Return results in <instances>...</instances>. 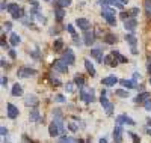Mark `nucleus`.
I'll return each mask as SVG.
<instances>
[{
  "label": "nucleus",
  "mask_w": 151,
  "mask_h": 143,
  "mask_svg": "<svg viewBox=\"0 0 151 143\" xmlns=\"http://www.w3.org/2000/svg\"><path fill=\"white\" fill-rule=\"evenodd\" d=\"M101 15H103V18L107 21V24H110V26H115V24H116V12H115V9L110 8L109 5H107V6H103Z\"/></svg>",
  "instance_id": "obj_1"
},
{
  "label": "nucleus",
  "mask_w": 151,
  "mask_h": 143,
  "mask_svg": "<svg viewBox=\"0 0 151 143\" xmlns=\"http://www.w3.org/2000/svg\"><path fill=\"white\" fill-rule=\"evenodd\" d=\"M52 68H53L55 71H58V72H67V71H68V63H67L64 59H58V60L53 62Z\"/></svg>",
  "instance_id": "obj_2"
},
{
  "label": "nucleus",
  "mask_w": 151,
  "mask_h": 143,
  "mask_svg": "<svg viewBox=\"0 0 151 143\" xmlns=\"http://www.w3.org/2000/svg\"><path fill=\"white\" fill-rule=\"evenodd\" d=\"M80 98L86 102V104H89L91 101H94V89L91 90H80Z\"/></svg>",
  "instance_id": "obj_3"
},
{
  "label": "nucleus",
  "mask_w": 151,
  "mask_h": 143,
  "mask_svg": "<svg viewBox=\"0 0 151 143\" xmlns=\"http://www.w3.org/2000/svg\"><path fill=\"white\" fill-rule=\"evenodd\" d=\"M100 102H101V106H103V109L106 110V113H107V114H112V112H113V104H112L106 97L100 98Z\"/></svg>",
  "instance_id": "obj_4"
},
{
  "label": "nucleus",
  "mask_w": 151,
  "mask_h": 143,
  "mask_svg": "<svg viewBox=\"0 0 151 143\" xmlns=\"http://www.w3.org/2000/svg\"><path fill=\"white\" fill-rule=\"evenodd\" d=\"M6 110H8V118L9 119H15L17 116H18V109L14 106V104H11V102H8V106H6Z\"/></svg>",
  "instance_id": "obj_5"
},
{
  "label": "nucleus",
  "mask_w": 151,
  "mask_h": 143,
  "mask_svg": "<svg viewBox=\"0 0 151 143\" xmlns=\"http://www.w3.org/2000/svg\"><path fill=\"white\" fill-rule=\"evenodd\" d=\"M122 133L124 129L121 128V125H116L115 129H113V140H115V143H122Z\"/></svg>",
  "instance_id": "obj_6"
},
{
  "label": "nucleus",
  "mask_w": 151,
  "mask_h": 143,
  "mask_svg": "<svg viewBox=\"0 0 151 143\" xmlns=\"http://www.w3.org/2000/svg\"><path fill=\"white\" fill-rule=\"evenodd\" d=\"M76 23H77V26L82 30H85V32H88L91 29V23H89V20H86V18H77Z\"/></svg>",
  "instance_id": "obj_7"
},
{
  "label": "nucleus",
  "mask_w": 151,
  "mask_h": 143,
  "mask_svg": "<svg viewBox=\"0 0 151 143\" xmlns=\"http://www.w3.org/2000/svg\"><path fill=\"white\" fill-rule=\"evenodd\" d=\"M24 104H26V106H32V107H36L38 106V98H36V95H26L24 97Z\"/></svg>",
  "instance_id": "obj_8"
},
{
  "label": "nucleus",
  "mask_w": 151,
  "mask_h": 143,
  "mask_svg": "<svg viewBox=\"0 0 151 143\" xmlns=\"http://www.w3.org/2000/svg\"><path fill=\"white\" fill-rule=\"evenodd\" d=\"M94 41H95V32H92V30H88V32H85V45H92L94 44Z\"/></svg>",
  "instance_id": "obj_9"
},
{
  "label": "nucleus",
  "mask_w": 151,
  "mask_h": 143,
  "mask_svg": "<svg viewBox=\"0 0 151 143\" xmlns=\"http://www.w3.org/2000/svg\"><path fill=\"white\" fill-rule=\"evenodd\" d=\"M121 124H127V125H134V121L132 118H129V116L125 114H119L116 118V125H121Z\"/></svg>",
  "instance_id": "obj_10"
},
{
  "label": "nucleus",
  "mask_w": 151,
  "mask_h": 143,
  "mask_svg": "<svg viewBox=\"0 0 151 143\" xmlns=\"http://www.w3.org/2000/svg\"><path fill=\"white\" fill-rule=\"evenodd\" d=\"M64 59L68 65H73L74 63V60H76V57H74V53H73V50H70V48H67L65 51H64Z\"/></svg>",
  "instance_id": "obj_11"
},
{
  "label": "nucleus",
  "mask_w": 151,
  "mask_h": 143,
  "mask_svg": "<svg viewBox=\"0 0 151 143\" xmlns=\"http://www.w3.org/2000/svg\"><path fill=\"white\" fill-rule=\"evenodd\" d=\"M136 26H137L136 18H129V20L124 21V27H125V30H129V32H133L136 29Z\"/></svg>",
  "instance_id": "obj_12"
},
{
  "label": "nucleus",
  "mask_w": 151,
  "mask_h": 143,
  "mask_svg": "<svg viewBox=\"0 0 151 143\" xmlns=\"http://www.w3.org/2000/svg\"><path fill=\"white\" fill-rule=\"evenodd\" d=\"M118 82H119V79H118V77H115V75H109V77H106V79L101 80V83L104 86H115Z\"/></svg>",
  "instance_id": "obj_13"
},
{
  "label": "nucleus",
  "mask_w": 151,
  "mask_h": 143,
  "mask_svg": "<svg viewBox=\"0 0 151 143\" xmlns=\"http://www.w3.org/2000/svg\"><path fill=\"white\" fill-rule=\"evenodd\" d=\"M151 98V94L150 92H142L136 97V102H139V104H147Z\"/></svg>",
  "instance_id": "obj_14"
},
{
  "label": "nucleus",
  "mask_w": 151,
  "mask_h": 143,
  "mask_svg": "<svg viewBox=\"0 0 151 143\" xmlns=\"http://www.w3.org/2000/svg\"><path fill=\"white\" fill-rule=\"evenodd\" d=\"M59 133H60V129H59V127L55 124V122H52L48 125V134L52 136V137H56V136H59Z\"/></svg>",
  "instance_id": "obj_15"
},
{
  "label": "nucleus",
  "mask_w": 151,
  "mask_h": 143,
  "mask_svg": "<svg viewBox=\"0 0 151 143\" xmlns=\"http://www.w3.org/2000/svg\"><path fill=\"white\" fill-rule=\"evenodd\" d=\"M91 56L92 57H95L97 59V62H100V63H103L104 60H103V53H101V50L100 48H94V50H91Z\"/></svg>",
  "instance_id": "obj_16"
},
{
  "label": "nucleus",
  "mask_w": 151,
  "mask_h": 143,
  "mask_svg": "<svg viewBox=\"0 0 151 143\" xmlns=\"http://www.w3.org/2000/svg\"><path fill=\"white\" fill-rule=\"evenodd\" d=\"M29 119L32 121V122H36V121H40L41 118H40V112H38V106L36 107H33L32 110H30V116H29Z\"/></svg>",
  "instance_id": "obj_17"
},
{
  "label": "nucleus",
  "mask_w": 151,
  "mask_h": 143,
  "mask_svg": "<svg viewBox=\"0 0 151 143\" xmlns=\"http://www.w3.org/2000/svg\"><path fill=\"white\" fill-rule=\"evenodd\" d=\"M55 15H56V20H58V21H62V20H64V17H65L64 8H60V6L55 8Z\"/></svg>",
  "instance_id": "obj_18"
},
{
  "label": "nucleus",
  "mask_w": 151,
  "mask_h": 143,
  "mask_svg": "<svg viewBox=\"0 0 151 143\" xmlns=\"http://www.w3.org/2000/svg\"><path fill=\"white\" fill-rule=\"evenodd\" d=\"M12 97H20V95H23V87L18 84V83H15L14 86H12Z\"/></svg>",
  "instance_id": "obj_19"
},
{
  "label": "nucleus",
  "mask_w": 151,
  "mask_h": 143,
  "mask_svg": "<svg viewBox=\"0 0 151 143\" xmlns=\"http://www.w3.org/2000/svg\"><path fill=\"white\" fill-rule=\"evenodd\" d=\"M35 74H36V71L29 69V68H21V69L18 71V75H20V77H27V75H35Z\"/></svg>",
  "instance_id": "obj_20"
},
{
  "label": "nucleus",
  "mask_w": 151,
  "mask_h": 143,
  "mask_svg": "<svg viewBox=\"0 0 151 143\" xmlns=\"http://www.w3.org/2000/svg\"><path fill=\"white\" fill-rule=\"evenodd\" d=\"M9 42H11V45L17 47V45L20 44V36H18L17 33H14V32H12V33H11V36H9Z\"/></svg>",
  "instance_id": "obj_21"
},
{
  "label": "nucleus",
  "mask_w": 151,
  "mask_h": 143,
  "mask_svg": "<svg viewBox=\"0 0 151 143\" xmlns=\"http://www.w3.org/2000/svg\"><path fill=\"white\" fill-rule=\"evenodd\" d=\"M119 83L124 86V87H127V89H134L136 87V83L133 80H127V79H124V80H119Z\"/></svg>",
  "instance_id": "obj_22"
},
{
  "label": "nucleus",
  "mask_w": 151,
  "mask_h": 143,
  "mask_svg": "<svg viewBox=\"0 0 151 143\" xmlns=\"http://www.w3.org/2000/svg\"><path fill=\"white\" fill-rule=\"evenodd\" d=\"M12 18H14V20H23L24 18V9L23 8H18L14 14H12Z\"/></svg>",
  "instance_id": "obj_23"
},
{
  "label": "nucleus",
  "mask_w": 151,
  "mask_h": 143,
  "mask_svg": "<svg viewBox=\"0 0 151 143\" xmlns=\"http://www.w3.org/2000/svg\"><path fill=\"white\" fill-rule=\"evenodd\" d=\"M104 42H106V44H115V42H116V36L113 35V33L104 35Z\"/></svg>",
  "instance_id": "obj_24"
},
{
  "label": "nucleus",
  "mask_w": 151,
  "mask_h": 143,
  "mask_svg": "<svg viewBox=\"0 0 151 143\" xmlns=\"http://www.w3.org/2000/svg\"><path fill=\"white\" fill-rule=\"evenodd\" d=\"M85 68L88 69V72H89V74H91L92 77L95 75V68H94V65H92V63H91L89 60H88V59L85 60Z\"/></svg>",
  "instance_id": "obj_25"
},
{
  "label": "nucleus",
  "mask_w": 151,
  "mask_h": 143,
  "mask_svg": "<svg viewBox=\"0 0 151 143\" xmlns=\"http://www.w3.org/2000/svg\"><path fill=\"white\" fill-rule=\"evenodd\" d=\"M125 41L130 44L132 48H134V45H136V42H137V41H136V38H134L132 33H130V35H125Z\"/></svg>",
  "instance_id": "obj_26"
},
{
  "label": "nucleus",
  "mask_w": 151,
  "mask_h": 143,
  "mask_svg": "<svg viewBox=\"0 0 151 143\" xmlns=\"http://www.w3.org/2000/svg\"><path fill=\"white\" fill-rule=\"evenodd\" d=\"M74 83L77 84V86H83V84H85V79H83V75L76 74V75H74Z\"/></svg>",
  "instance_id": "obj_27"
},
{
  "label": "nucleus",
  "mask_w": 151,
  "mask_h": 143,
  "mask_svg": "<svg viewBox=\"0 0 151 143\" xmlns=\"http://www.w3.org/2000/svg\"><path fill=\"white\" fill-rule=\"evenodd\" d=\"M115 95H118V97H121V98H129V97H130V94L125 92L124 89H116V90H115Z\"/></svg>",
  "instance_id": "obj_28"
},
{
  "label": "nucleus",
  "mask_w": 151,
  "mask_h": 143,
  "mask_svg": "<svg viewBox=\"0 0 151 143\" xmlns=\"http://www.w3.org/2000/svg\"><path fill=\"white\" fill-rule=\"evenodd\" d=\"M53 48H55V51H60L62 48H64V41H62V39H58V41L55 42Z\"/></svg>",
  "instance_id": "obj_29"
},
{
  "label": "nucleus",
  "mask_w": 151,
  "mask_h": 143,
  "mask_svg": "<svg viewBox=\"0 0 151 143\" xmlns=\"http://www.w3.org/2000/svg\"><path fill=\"white\" fill-rule=\"evenodd\" d=\"M109 5L115 6V8H119V9H124V3L118 2V0H109Z\"/></svg>",
  "instance_id": "obj_30"
},
{
  "label": "nucleus",
  "mask_w": 151,
  "mask_h": 143,
  "mask_svg": "<svg viewBox=\"0 0 151 143\" xmlns=\"http://www.w3.org/2000/svg\"><path fill=\"white\" fill-rule=\"evenodd\" d=\"M56 3H58V6H60V8H67V6H70L71 0H56Z\"/></svg>",
  "instance_id": "obj_31"
},
{
  "label": "nucleus",
  "mask_w": 151,
  "mask_h": 143,
  "mask_svg": "<svg viewBox=\"0 0 151 143\" xmlns=\"http://www.w3.org/2000/svg\"><path fill=\"white\" fill-rule=\"evenodd\" d=\"M59 143H77V140L73 139V137H62L59 140Z\"/></svg>",
  "instance_id": "obj_32"
},
{
  "label": "nucleus",
  "mask_w": 151,
  "mask_h": 143,
  "mask_svg": "<svg viewBox=\"0 0 151 143\" xmlns=\"http://www.w3.org/2000/svg\"><path fill=\"white\" fill-rule=\"evenodd\" d=\"M18 8H20V6H18L17 3H11V5L8 6V12H11V14H14V12H15Z\"/></svg>",
  "instance_id": "obj_33"
},
{
  "label": "nucleus",
  "mask_w": 151,
  "mask_h": 143,
  "mask_svg": "<svg viewBox=\"0 0 151 143\" xmlns=\"http://www.w3.org/2000/svg\"><path fill=\"white\" fill-rule=\"evenodd\" d=\"M68 129H70V131H73V133H76V131H77V125H76L74 122H70L68 124Z\"/></svg>",
  "instance_id": "obj_34"
},
{
  "label": "nucleus",
  "mask_w": 151,
  "mask_h": 143,
  "mask_svg": "<svg viewBox=\"0 0 151 143\" xmlns=\"http://www.w3.org/2000/svg\"><path fill=\"white\" fill-rule=\"evenodd\" d=\"M55 101H58V102H65L67 98H65L64 95H56V97H55Z\"/></svg>",
  "instance_id": "obj_35"
},
{
  "label": "nucleus",
  "mask_w": 151,
  "mask_h": 143,
  "mask_svg": "<svg viewBox=\"0 0 151 143\" xmlns=\"http://www.w3.org/2000/svg\"><path fill=\"white\" fill-rule=\"evenodd\" d=\"M145 9H147V14H148V15H151V3H150V2H147V0H145Z\"/></svg>",
  "instance_id": "obj_36"
},
{
  "label": "nucleus",
  "mask_w": 151,
  "mask_h": 143,
  "mask_svg": "<svg viewBox=\"0 0 151 143\" xmlns=\"http://www.w3.org/2000/svg\"><path fill=\"white\" fill-rule=\"evenodd\" d=\"M137 12H139V8H133V9L130 11V15H132V17L134 18V17L137 15Z\"/></svg>",
  "instance_id": "obj_37"
},
{
  "label": "nucleus",
  "mask_w": 151,
  "mask_h": 143,
  "mask_svg": "<svg viewBox=\"0 0 151 143\" xmlns=\"http://www.w3.org/2000/svg\"><path fill=\"white\" fill-rule=\"evenodd\" d=\"M0 134H2V137L5 139V136L8 134V129H6V127H2V128H0Z\"/></svg>",
  "instance_id": "obj_38"
},
{
  "label": "nucleus",
  "mask_w": 151,
  "mask_h": 143,
  "mask_svg": "<svg viewBox=\"0 0 151 143\" xmlns=\"http://www.w3.org/2000/svg\"><path fill=\"white\" fill-rule=\"evenodd\" d=\"M73 39H74L76 45H82V44H80V38H79L77 35H73Z\"/></svg>",
  "instance_id": "obj_39"
},
{
  "label": "nucleus",
  "mask_w": 151,
  "mask_h": 143,
  "mask_svg": "<svg viewBox=\"0 0 151 143\" xmlns=\"http://www.w3.org/2000/svg\"><path fill=\"white\" fill-rule=\"evenodd\" d=\"M116 59H118V62H121V63H125V62H127V57H124L122 54H119Z\"/></svg>",
  "instance_id": "obj_40"
},
{
  "label": "nucleus",
  "mask_w": 151,
  "mask_h": 143,
  "mask_svg": "<svg viewBox=\"0 0 151 143\" xmlns=\"http://www.w3.org/2000/svg\"><path fill=\"white\" fill-rule=\"evenodd\" d=\"M67 30H68L71 35H76V32H74V27H73L71 24H68V26H67Z\"/></svg>",
  "instance_id": "obj_41"
},
{
  "label": "nucleus",
  "mask_w": 151,
  "mask_h": 143,
  "mask_svg": "<svg viewBox=\"0 0 151 143\" xmlns=\"http://www.w3.org/2000/svg\"><path fill=\"white\" fill-rule=\"evenodd\" d=\"M130 137L133 139V142H134V143H139V137H137L136 134H133V133H130Z\"/></svg>",
  "instance_id": "obj_42"
},
{
  "label": "nucleus",
  "mask_w": 151,
  "mask_h": 143,
  "mask_svg": "<svg viewBox=\"0 0 151 143\" xmlns=\"http://www.w3.org/2000/svg\"><path fill=\"white\" fill-rule=\"evenodd\" d=\"M73 89H74V83H67V90L68 92H73Z\"/></svg>",
  "instance_id": "obj_43"
},
{
  "label": "nucleus",
  "mask_w": 151,
  "mask_h": 143,
  "mask_svg": "<svg viewBox=\"0 0 151 143\" xmlns=\"http://www.w3.org/2000/svg\"><path fill=\"white\" fill-rule=\"evenodd\" d=\"M52 80V84H55V86H60V82L58 80V79H50Z\"/></svg>",
  "instance_id": "obj_44"
},
{
  "label": "nucleus",
  "mask_w": 151,
  "mask_h": 143,
  "mask_svg": "<svg viewBox=\"0 0 151 143\" xmlns=\"http://www.w3.org/2000/svg\"><path fill=\"white\" fill-rule=\"evenodd\" d=\"M2 86H3V87L8 86V79H6V77H2Z\"/></svg>",
  "instance_id": "obj_45"
},
{
  "label": "nucleus",
  "mask_w": 151,
  "mask_h": 143,
  "mask_svg": "<svg viewBox=\"0 0 151 143\" xmlns=\"http://www.w3.org/2000/svg\"><path fill=\"white\" fill-rule=\"evenodd\" d=\"M145 110H148V112L151 110V101H148V102L145 104Z\"/></svg>",
  "instance_id": "obj_46"
},
{
  "label": "nucleus",
  "mask_w": 151,
  "mask_h": 143,
  "mask_svg": "<svg viewBox=\"0 0 151 143\" xmlns=\"http://www.w3.org/2000/svg\"><path fill=\"white\" fill-rule=\"evenodd\" d=\"M8 6H9V5H6V2H2V8H0V9L5 11V9H8Z\"/></svg>",
  "instance_id": "obj_47"
},
{
  "label": "nucleus",
  "mask_w": 151,
  "mask_h": 143,
  "mask_svg": "<svg viewBox=\"0 0 151 143\" xmlns=\"http://www.w3.org/2000/svg\"><path fill=\"white\" fill-rule=\"evenodd\" d=\"M9 56H11V57H17V54H15L14 50H9Z\"/></svg>",
  "instance_id": "obj_48"
},
{
  "label": "nucleus",
  "mask_w": 151,
  "mask_h": 143,
  "mask_svg": "<svg viewBox=\"0 0 151 143\" xmlns=\"http://www.w3.org/2000/svg\"><path fill=\"white\" fill-rule=\"evenodd\" d=\"M121 18H129V14H125V12H121Z\"/></svg>",
  "instance_id": "obj_49"
},
{
  "label": "nucleus",
  "mask_w": 151,
  "mask_h": 143,
  "mask_svg": "<svg viewBox=\"0 0 151 143\" xmlns=\"http://www.w3.org/2000/svg\"><path fill=\"white\" fill-rule=\"evenodd\" d=\"M0 63H2V68H6V66H8V63H6L3 59H2V62H0Z\"/></svg>",
  "instance_id": "obj_50"
},
{
  "label": "nucleus",
  "mask_w": 151,
  "mask_h": 143,
  "mask_svg": "<svg viewBox=\"0 0 151 143\" xmlns=\"http://www.w3.org/2000/svg\"><path fill=\"white\" fill-rule=\"evenodd\" d=\"M30 3H32L35 8H38V2H36V0H30Z\"/></svg>",
  "instance_id": "obj_51"
},
{
  "label": "nucleus",
  "mask_w": 151,
  "mask_h": 143,
  "mask_svg": "<svg viewBox=\"0 0 151 143\" xmlns=\"http://www.w3.org/2000/svg\"><path fill=\"white\" fill-rule=\"evenodd\" d=\"M100 143H107V140L103 137V139H100Z\"/></svg>",
  "instance_id": "obj_52"
},
{
  "label": "nucleus",
  "mask_w": 151,
  "mask_h": 143,
  "mask_svg": "<svg viewBox=\"0 0 151 143\" xmlns=\"http://www.w3.org/2000/svg\"><path fill=\"white\" fill-rule=\"evenodd\" d=\"M148 72H150V74H151V63H150V65H148Z\"/></svg>",
  "instance_id": "obj_53"
},
{
  "label": "nucleus",
  "mask_w": 151,
  "mask_h": 143,
  "mask_svg": "<svg viewBox=\"0 0 151 143\" xmlns=\"http://www.w3.org/2000/svg\"><path fill=\"white\" fill-rule=\"evenodd\" d=\"M118 2H121V3H125V2H127V0H118Z\"/></svg>",
  "instance_id": "obj_54"
},
{
  "label": "nucleus",
  "mask_w": 151,
  "mask_h": 143,
  "mask_svg": "<svg viewBox=\"0 0 151 143\" xmlns=\"http://www.w3.org/2000/svg\"><path fill=\"white\" fill-rule=\"evenodd\" d=\"M148 125H151V118H150V119H148Z\"/></svg>",
  "instance_id": "obj_55"
},
{
  "label": "nucleus",
  "mask_w": 151,
  "mask_h": 143,
  "mask_svg": "<svg viewBox=\"0 0 151 143\" xmlns=\"http://www.w3.org/2000/svg\"><path fill=\"white\" fill-rule=\"evenodd\" d=\"M150 84H151V77H150Z\"/></svg>",
  "instance_id": "obj_56"
},
{
  "label": "nucleus",
  "mask_w": 151,
  "mask_h": 143,
  "mask_svg": "<svg viewBox=\"0 0 151 143\" xmlns=\"http://www.w3.org/2000/svg\"><path fill=\"white\" fill-rule=\"evenodd\" d=\"M45 2H48V0H45Z\"/></svg>",
  "instance_id": "obj_57"
}]
</instances>
